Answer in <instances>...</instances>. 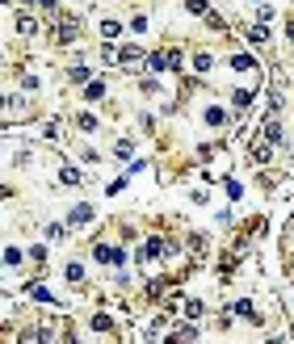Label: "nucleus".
I'll use <instances>...</instances> for the list:
<instances>
[{"label":"nucleus","instance_id":"1","mask_svg":"<svg viewBox=\"0 0 294 344\" xmlns=\"http://www.w3.org/2000/svg\"><path fill=\"white\" fill-rule=\"evenodd\" d=\"M151 67H156V72H176V67H181V51H176V46H168V51L151 55Z\"/></svg>","mask_w":294,"mask_h":344},{"label":"nucleus","instance_id":"2","mask_svg":"<svg viewBox=\"0 0 294 344\" xmlns=\"http://www.w3.org/2000/svg\"><path fill=\"white\" fill-rule=\"evenodd\" d=\"M92 256L105 260V265H126V252L122 248H110V244H92Z\"/></svg>","mask_w":294,"mask_h":344},{"label":"nucleus","instance_id":"3","mask_svg":"<svg viewBox=\"0 0 294 344\" xmlns=\"http://www.w3.org/2000/svg\"><path fill=\"white\" fill-rule=\"evenodd\" d=\"M139 59H143V51H139V46H122V51H118V63H122V67H135Z\"/></svg>","mask_w":294,"mask_h":344},{"label":"nucleus","instance_id":"4","mask_svg":"<svg viewBox=\"0 0 294 344\" xmlns=\"http://www.w3.org/2000/svg\"><path fill=\"white\" fill-rule=\"evenodd\" d=\"M55 38H59V42H72V38H76V21H72V17L59 21V34H55Z\"/></svg>","mask_w":294,"mask_h":344},{"label":"nucleus","instance_id":"5","mask_svg":"<svg viewBox=\"0 0 294 344\" xmlns=\"http://www.w3.org/2000/svg\"><path fill=\"white\" fill-rule=\"evenodd\" d=\"M231 67H235V72H252L256 59H252V55H235V59H231Z\"/></svg>","mask_w":294,"mask_h":344},{"label":"nucleus","instance_id":"6","mask_svg":"<svg viewBox=\"0 0 294 344\" xmlns=\"http://www.w3.org/2000/svg\"><path fill=\"white\" fill-rule=\"evenodd\" d=\"M105 97V84H101V80H92V84L84 88V101H101Z\"/></svg>","mask_w":294,"mask_h":344},{"label":"nucleus","instance_id":"7","mask_svg":"<svg viewBox=\"0 0 294 344\" xmlns=\"http://www.w3.org/2000/svg\"><path fill=\"white\" fill-rule=\"evenodd\" d=\"M92 218V206H76L72 210V222H76V227H80V222H88Z\"/></svg>","mask_w":294,"mask_h":344},{"label":"nucleus","instance_id":"8","mask_svg":"<svg viewBox=\"0 0 294 344\" xmlns=\"http://www.w3.org/2000/svg\"><path fill=\"white\" fill-rule=\"evenodd\" d=\"M210 63H215V59H210L206 51H198V55H193V67H198V72H210Z\"/></svg>","mask_w":294,"mask_h":344},{"label":"nucleus","instance_id":"9","mask_svg":"<svg viewBox=\"0 0 294 344\" xmlns=\"http://www.w3.org/2000/svg\"><path fill=\"white\" fill-rule=\"evenodd\" d=\"M118 34H122L118 21H101V38H118Z\"/></svg>","mask_w":294,"mask_h":344},{"label":"nucleus","instance_id":"10","mask_svg":"<svg viewBox=\"0 0 294 344\" xmlns=\"http://www.w3.org/2000/svg\"><path fill=\"white\" fill-rule=\"evenodd\" d=\"M21 265V252L17 248H5V269H17Z\"/></svg>","mask_w":294,"mask_h":344},{"label":"nucleus","instance_id":"11","mask_svg":"<svg viewBox=\"0 0 294 344\" xmlns=\"http://www.w3.org/2000/svg\"><path fill=\"white\" fill-rule=\"evenodd\" d=\"M248 105H252V92L240 88V92H235V109H248Z\"/></svg>","mask_w":294,"mask_h":344},{"label":"nucleus","instance_id":"12","mask_svg":"<svg viewBox=\"0 0 294 344\" xmlns=\"http://www.w3.org/2000/svg\"><path fill=\"white\" fill-rule=\"evenodd\" d=\"M92 327H97V331H110L114 319H110V315H92Z\"/></svg>","mask_w":294,"mask_h":344},{"label":"nucleus","instance_id":"13","mask_svg":"<svg viewBox=\"0 0 294 344\" xmlns=\"http://www.w3.org/2000/svg\"><path fill=\"white\" fill-rule=\"evenodd\" d=\"M206 122L210 126H223V122H227V113H223V109H206Z\"/></svg>","mask_w":294,"mask_h":344},{"label":"nucleus","instance_id":"14","mask_svg":"<svg viewBox=\"0 0 294 344\" xmlns=\"http://www.w3.org/2000/svg\"><path fill=\"white\" fill-rule=\"evenodd\" d=\"M30 298H34V302H55V298H51V294H46L42 286H30Z\"/></svg>","mask_w":294,"mask_h":344},{"label":"nucleus","instance_id":"15","mask_svg":"<svg viewBox=\"0 0 294 344\" xmlns=\"http://www.w3.org/2000/svg\"><path fill=\"white\" fill-rule=\"evenodd\" d=\"M17 30H21V34H34V30H38V21H34V17H21Z\"/></svg>","mask_w":294,"mask_h":344},{"label":"nucleus","instance_id":"16","mask_svg":"<svg viewBox=\"0 0 294 344\" xmlns=\"http://www.w3.org/2000/svg\"><path fill=\"white\" fill-rule=\"evenodd\" d=\"M59 181H63V185H76L80 172H76V168H63V172H59Z\"/></svg>","mask_w":294,"mask_h":344},{"label":"nucleus","instance_id":"17","mask_svg":"<svg viewBox=\"0 0 294 344\" xmlns=\"http://www.w3.org/2000/svg\"><path fill=\"white\" fill-rule=\"evenodd\" d=\"M248 38H252V42H269V30H265V26H252Z\"/></svg>","mask_w":294,"mask_h":344},{"label":"nucleus","instance_id":"18","mask_svg":"<svg viewBox=\"0 0 294 344\" xmlns=\"http://www.w3.org/2000/svg\"><path fill=\"white\" fill-rule=\"evenodd\" d=\"M265 139H273V143H277V139H281V126H277V122H269V126H265Z\"/></svg>","mask_w":294,"mask_h":344},{"label":"nucleus","instance_id":"19","mask_svg":"<svg viewBox=\"0 0 294 344\" xmlns=\"http://www.w3.org/2000/svg\"><path fill=\"white\" fill-rule=\"evenodd\" d=\"M185 9L189 13H206V0H185Z\"/></svg>","mask_w":294,"mask_h":344},{"label":"nucleus","instance_id":"20","mask_svg":"<svg viewBox=\"0 0 294 344\" xmlns=\"http://www.w3.org/2000/svg\"><path fill=\"white\" fill-rule=\"evenodd\" d=\"M290 42H294V21H290Z\"/></svg>","mask_w":294,"mask_h":344}]
</instances>
